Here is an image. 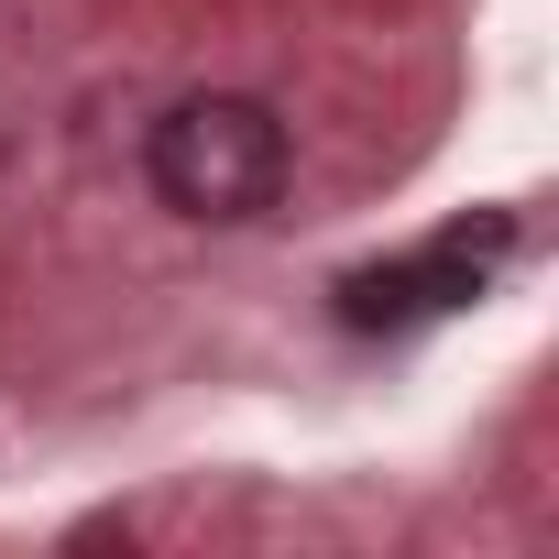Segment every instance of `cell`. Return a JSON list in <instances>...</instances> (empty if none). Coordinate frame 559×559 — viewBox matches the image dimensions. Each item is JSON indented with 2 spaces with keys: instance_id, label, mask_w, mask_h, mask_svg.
<instances>
[{
  "instance_id": "cell-1",
  "label": "cell",
  "mask_w": 559,
  "mask_h": 559,
  "mask_svg": "<svg viewBox=\"0 0 559 559\" xmlns=\"http://www.w3.org/2000/svg\"><path fill=\"white\" fill-rule=\"evenodd\" d=\"M286 165H297V143H286V121H274L252 88H198V99L154 110V132H143V187L176 219H198V230L263 219L286 198Z\"/></svg>"
},
{
  "instance_id": "cell-2",
  "label": "cell",
  "mask_w": 559,
  "mask_h": 559,
  "mask_svg": "<svg viewBox=\"0 0 559 559\" xmlns=\"http://www.w3.org/2000/svg\"><path fill=\"white\" fill-rule=\"evenodd\" d=\"M493 263H504V219H483V230L461 219V230H439V241L406 252V263H362V274H341V319H352V330H406V319L472 308Z\"/></svg>"
}]
</instances>
